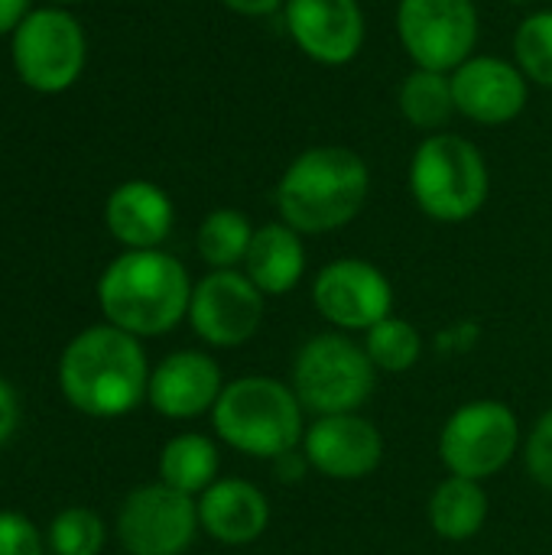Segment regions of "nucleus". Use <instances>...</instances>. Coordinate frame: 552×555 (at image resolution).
I'll use <instances>...</instances> for the list:
<instances>
[{
    "label": "nucleus",
    "instance_id": "393cba45",
    "mask_svg": "<svg viewBox=\"0 0 552 555\" xmlns=\"http://www.w3.org/2000/svg\"><path fill=\"white\" fill-rule=\"evenodd\" d=\"M514 59L517 68L537 81L552 88V10L530 13L514 33Z\"/></svg>",
    "mask_w": 552,
    "mask_h": 555
},
{
    "label": "nucleus",
    "instance_id": "6ab92c4d",
    "mask_svg": "<svg viewBox=\"0 0 552 555\" xmlns=\"http://www.w3.org/2000/svg\"><path fill=\"white\" fill-rule=\"evenodd\" d=\"M244 273L264 296H286L306 276L303 234L286 221H270L257 228L244 257Z\"/></svg>",
    "mask_w": 552,
    "mask_h": 555
},
{
    "label": "nucleus",
    "instance_id": "f257e3e1",
    "mask_svg": "<svg viewBox=\"0 0 552 555\" xmlns=\"http://www.w3.org/2000/svg\"><path fill=\"white\" fill-rule=\"evenodd\" d=\"M146 351L137 335L104 322L78 332L59 358V390L85 416H127L146 400Z\"/></svg>",
    "mask_w": 552,
    "mask_h": 555
},
{
    "label": "nucleus",
    "instance_id": "72a5a7b5",
    "mask_svg": "<svg viewBox=\"0 0 552 555\" xmlns=\"http://www.w3.org/2000/svg\"><path fill=\"white\" fill-rule=\"evenodd\" d=\"M511 3H530V0H511Z\"/></svg>",
    "mask_w": 552,
    "mask_h": 555
},
{
    "label": "nucleus",
    "instance_id": "c756f323",
    "mask_svg": "<svg viewBox=\"0 0 552 555\" xmlns=\"http://www.w3.org/2000/svg\"><path fill=\"white\" fill-rule=\"evenodd\" d=\"M306 472H312V465H309V459H306V452L303 449H293V452H283V455H277L273 459V475L280 478V481H303L306 478Z\"/></svg>",
    "mask_w": 552,
    "mask_h": 555
},
{
    "label": "nucleus",
    "instance_id": "423d86ee",
    "mask_svg": "<svg viewBox=\"0 0 552 555\" xmlns=\"http://www.w3.org/2000/svg\"><path fill=\"white\" fill-rule=\"evenodd\" d=\"M377 384V367L371 364L364 345L345 332H322L309 338L293 361L290 387L303 410L312 416L361 413Z\"/></svg>",
    "mask_w": 552,
    "mask_h": 555
},
{
    "label": "nucleus",
    "instance_id": "4468645a",
    "mask_svg": "<svg viewBox=\"0 0 552 555\" xmlns=\"http://www.w3.org/2000/svg\"><path fill=\"white\" fill-rule=\"evenodd\" d=\"M452 98L468 120L501 127L527 107V75L498 55H472L452 72Z\"/></svg>",
    "mask_w": 552,
    "mask_h": 555
},
{
    "label": "nucleus",
    "instance_id": "aec40b11",
    "mask_svg": "<svg viewBox=\"0 0 552 555\" xmlns=\"http://www.w3.org/2000/svg\"><path fill=\"white\" fill-rule=\"evenodd\" d=\"M429 527L446 543H468L488 524V491L482 481L449 475L429 494Z\"/></svg>",
    "mask_w": 552,
    "mask_h": 555
},
{
    "label": "nucleus",
    "instance_id": "bb28decb",
    "mask_svg": "<svg viewBox=\"0 0 552 555\" xmlns=\"http://www.w3.org/2000/svg\"><path fill=\"white\" fill-rule=\"evenodd\" d=\"M524 459H527V472L530 478L552 491V406L534 423L527 446H524Z\"/></svg>",
    "mask_w": 552,
    "mask_h": 555
},
{
    "label": "nucleus",
    "instance_id": "7ed1b4c3",
    "mask_svg": "<svg viewBox=\"0 0 552 555\" xmlns=\"http://www.w3.org/2000/svg\"><path fill=\"white\" fill-rule=\"evenodd\" d=\"M371 192L368 163L348 146L303 150L277 185L280 221L299 234H329L351 224Z\"/></svg>",
    "mask_w": 552,
    "mask_h": 555
},
{
    "label": "nucleus",
    "instance_id": "0eeeda50",
    "mask_svg": "<svg viewBox=\"0 0 552 555\" xmlns=\"http://www.w3.org/2000/svg\"><path fill=\"white\" fill-rule=\"evenodd\" d=\"M521 420L501 400L462 403L439 433V462L449 475L488 481L521 452Z\"/></svg>",
    "mask_w": 552,
    "mask_h": 555
},
{
    "label": "nucleus",
    "instance_id": "9d476101",
    "mask_svg": "<svg viewBox=\"0 0 552 555\" xmlns=\"http://www.w3.org/2000/svg\"><path fill=\"white\" fill-rule=\"evenodd\" d=\"M397 33L416 68L455 72L478 42V10L472 0H400Z\"/></svg>",
    "mask_w": 552,
    "mask_h": 555
},
{
    "label": "nucleus",
    "instance_id": "412c9836",
    "mask_svg": "<svg viewBox=\"0 0 552 555\" xmlns=\"http://www.w3.org/2000/svg\"><path fill=\"white\" fill-rule=\"evenodd\" d=\"M218 465L221 455L208 436L179 433L159 452V481L189 498H198L218 481Z\"/></svg>",
    "mask_w": 552,
    "mask_h": 555
},
{
    "label": "nucleus",
    "instance_id": "7c9ffc66",
    "mask_svg": "<svg viewBox=\"0 0 552 555\" xmlns=\"http://www.w3.org/2000/svg\"><path fill=\"white\" fill-rule=\"evenodd\" d=\"M221 3L231 13H241V16H270L280 7H286V0H221Z\"/></svg>",
    "mask_w": 552,
    "mask_h": 555
},
{
    "label": "nucleus",
    "instance_id": "1a4fd4ad",
    "mask_svg": "<svg viewBox=\"0 0 552 555\" xmlns=\"http://www.w3.org/2000/svg\"><path fill=\"white\" fill-rule=\"evenodd\" d=\"M198 530V501L163 481L133 488L117 511V540L130 555H182Z\"/></svg>",
    "mask_w": 552,
    "mask_h": 555
},
{
    "label": "nucleus",
    "instance_id": "ddd939ff",
    "mask_svg": "<svg viewBox=\"0 0 552 555\" xmlns=\"http://www.w3.org/2000/svg\"><path fill=\"white\" fill-rule=\"evenodd\" d=\"M303 452L322 478L332 481H361L374 475L384 462V436L361 413L316 416L306 426Z\"/></svg>",
    "mask_w": 552,
    "mask_h": 555
},
{
    "label": "nucleus",
    "instance_id": "a878e982",
    "mask_svg": "<svg viewBox=\"0 0 552 555\" xmlns=\"http://www.w3.org/2000/svg\"><path fill=\"white\" fill-rule=\"evenodd\" d=\"M104 524L88 507H68L49 524V546L55 555H98L104 550Z\"/></svg>",
    "mask_w": 552,
    "mask_h": 555
},
{
    "label": "nucleus",
    "instance_id": "20e7f679",
    "mask_svg": "<svg viewBox=\"0 0 552 555\" xmlns=\"http://www.w3.org/2000/svg\"><path fill=\"white\" fill-rule=\"evenodd\" d=\"M211 426L228 449L273 462L303 446L306 410L290 384L267 374H247L224 384L211 410Z\"/></svg>",
    "mask_w": 552,
    "mask_h": 555
},
{
    "label": "nucleus",
    "instance_id": "5701e85b",
    "mask_svg": "<svg viewBox=\"0 0 552 555\" xmlns=\"http://www.w3.org/2000/svg\"><path fill=\"white\" fill-rule=\"evenodd\" d=\"M254 231L257 228L251 224V218L244 211L215 208L198 224V234H195L198 257L211 270H234L238 263H244V257L251 250V241H254Z\"/></svg>",
    "mask_w": 552,
    "mask_h": 555
},
{
    "label": "nucleus",
    "instance_id": "2f4dec72",
    "mask_svg": "<svg viewBox=\"0 0 552 555\" xmlns=\"http://www.w3.org/2000/svg\"><path fill=\"white\" fill-rule=\"evenodd\" d=\"M29 13V0H0V36L13 33Z\"/></svg>",
    "mask_w": 552,
    "mask_h": 555
},
{
    "label": "nucleus",
    "instance_id": "9b49d317",
    "mask_svg": "<svg viewBox=\"0 0 552 555\" xmlns=\"http://www.w3.org/2000/svg\"><path fill=\"white\" fill-rule=\"evenodd\" d=\"M312 306L338 332H368L394 315V286L381 267L342 257L316 273Z\"/></svg>",
    "mask_w": 552,
    "mask_h": 555
},
{
    "label": "nucleus",
    "instance_id": "2eb2a0df",
    "mask_svg": "<svg viewBox=\"0 0 552 555\" xmlns=\"http://www.w3.org/2000/svg\"><path fill=\"white\" fill-rule=\"evenodd\" d=\"M293 42L322 65H345L364 46V13L358 0H286Z\"/></svg>",
    "mask_w": 552,
    "mask_h": 555
},
{
    "label": "nucleus",
    "instance_id": "39448f33",
    "mask_svg": "<svg viewBox=\"0 0 552 555\" xmlns=\"http://www.w3.org/2000/svg\"><path fill=\"white\" fill-rule=\"evenodd\" d=\"M410 192L433 221L462 224L488 202V163L472 140L459 133H429L410 159Z\"/></svg>",
    "mask_w": 552,
    "mask_h": 555
},
{
    "label": "nucleus",
    "instance_id": "4be33fe9",
    "mask_svg": "<svg viewBox=\"0 0 552 555\" xmlns=\"http://www.w3.org/2000/svg\"><path fill=\"white\" fill-rule=\"evenodd\" d=\"M400 114L416 127L436 133L455 114L452 75L433 68H413L400 85Z\"/></svg>",
    "mask_w": 552,
    "mask_h": 555
},
{
    "label": "nucleus",
    "instance_id": "f3484780",
    "mask_svg": "<svg viewBox=\"0 0 552 555\" xmlns=\"http://www.w3.org/2000/svg\"><path fill=\"white\" fill-rule=\"evenodd\" d=\"M198 501L202 533L224 546L257 543L270 527V501L267 494L244 478H218Z\"/></svg>",
    "mask_w": 552,
    "mask_h": 555
},
{
    "label": "nucleus",
    "instance_id": "c85d7f7f",
    "mask_svg": "<svg viewBox=\"0 0 552 555\" xmlns=\"http://www.w3.org/2000/svg\"><path fill=\"white\" fill-rule=\"evenodd\" d=\"M16 426H20V400H16V390L0 377V446L10 442Z\"/></svg>",
    "mask_w": 552,
    "mask_h": 555
},
{
    "label": "nucleus",
    "instance_id": "f03ea898",
    "mask_svg": "<svg viewBox=\"0 0 552 555\" xmlns=\"http://www.w3.org/2000/svg\"><path fill=\"white\" fill-rule=\"evenodd\" d=\"M192 280L185 267L153 247L124 250L98 280V306L104 319L137 338H156L189 319Z\"/></svg>",
    "mask_w": 552,
    "mask_h": 555
},
{
    "label": "nucleus",
    "instance_id": "473e14b6",
    "mask_svg": "<svg viewBox=\"0 0 552 555\" xmlns=\"http://www.w3.org/2000/svg\"><path fill=\"white\" fill-rule=\"evenodd\" d=\"M55 7H68V3H81V0H52Z\"/></svg>",
    "mask_w": 552,
    "mask_h": 555
},
{
    "label": "nucleus",
    "instance_id": "6e6552de",
    "mask_svg": "<svg viewBox=\"0 0 552 555\" xmlns=\"http://www.w3.org/2000/svg\"><path fill=\"white\" fill-rule=\"evenodd\" d=\"M10 55L23 85L39 94H59L72 88L85 68V29L62 7L29 10L13 29Z\"/></svg>",
    "mask_w": 552,
    "mask_h": 555
},
{
    "label": "nucleus",
    "instance_id": "f8f14e48",
    "mask_svg": "<svg viewBox=\"0 0 552 555\" xmlns=\"http://www.w3.org/2000/svg\"><path fill=\"white\" fill-rule=\"evenodd\" d=\"M189 325L211 348H238L264 325V293L241 270H211L192 286Z\"/></svg>",
    "mask_w": 552,
    "mask_h": 555
},
{
    "label": "nucleus",
    "instance_id": "dca6fc26",
    "mask_svg": "<svg viewBox=\"0 0 552 555\" xmlns=\"http://www.w3.org/2000/svg\"><path fill=\"white\" fill-rule=\"evenodd\" d=\"M224 390L218 361L208 351H172L150 371L146 403L166 420H195L211 413Z\"/></svg>",
    "mask_w": 552,
    "mask_h": 555
},
{
    "label": "nucleus",
    "instance_id": "b1692460",
    "mask_svg": "<svg viewBox=\"0 0 552 555\" xmlns=\"http://www.w3.org/2000/svg\"><path fill=\"white\" fill-rule=\"evenodd\" d=\"M364 351L377 374H407L423 358V335L413 322L400 315H387L374 328L364 332Z\"/></svg>",
    "mask_w": 552,
    "mask_h": 555
},
{
    "label": "nucleus",
    "instance_id": "a211bd4d",
    "mask_svg": "<svg viewBox=\"0 0 552 555\" xmlns=\"http://www.w3.org/2000/svg\"><path fill=\"white\" fill-rule=\"evenodd\" d=\"M104 221L111 237L120 241L127 250H153L169 237L176 208L156 182L130 179L107 195Z\"/></svg>",
    "mask_w": 552,
    "mask_h": 555
},
{
    "label": "nucleus",
    "instance_id": "cd10ccee",
    "mask_svg": "<svg viewBox=\"0 0 552 555\" xmlns=\"http://www.w3.org/2000/svg\"><path fill=\"white\" fill-rule=\"evenodd\" d=\"M0 555H42V537L29 517L0 511Z\"/></svg>",
    "mask_w": 552,
    "mask_h": 555
}]
</instances>
